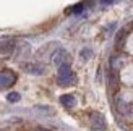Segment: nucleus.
<instances>
[{
  "instance_id": "obj_4",
  "label": "nucleus",
  "mask_w": 133,
  "mask_h": 131,
  "mask_svg": "<svg viewBox=\"0 0 133 131\" xmlns=\"http://www.w3.org/2000/svg\"><path fill=\"white\" fill-rule=\"evenodd\" d=\"M89 123H91V128L92 129H105V118L102 113L99 112H92L89 115Z\"/></svg>"
},
{
  "instance_id": "obj_7",
  "label": "nucleus",
  "mask_w": 133,
  "mask_h": 131,
  "mask_svg": "<svg viewBox=\"0 0 133 131\" xmlns=\"http://www.w3.org/2000/svg\"><path fill=\"white\" fill-rule=\"evenodd\" d=\"M13 49H15V45H13L11 41H3V42H0V55H3V57H8Z\"/></svg>"
},
{
  "instance_id": "obj_13",
  "label": "nucleus",
  "mask_w": 133,
  "mask_h": 131,
  "mask_svg": "<svg viewBox=\"0 0 133 131\" xmlns=\"http://www.w3.org/2000/svg\"><path fill=\"white\" fill-rule=\"evenodd\" d=\"M36 131H47V129H42V128H39V129H36Z\"/></svg>"
},
{
  "instance_id": "obj_9",
  "label": "nucleus",
  "mask_w": 133,
  "mask_h": 131,
  "mask_svg": "<svg viewBox=\"0 0 133 131\" xmlns=\"http://www.w3.org/2000/svg\"><path fill=\"white\" fill-rule=\"evenodd\" d=\"M79 57H81V60H89V58L92 57L91 49H83L81 52H79Z\"/></svg>"
},
{
  "instance_id": "obj_1",
  "label": "nucleus",
  "mask_w": 133,
  "mask_h": 131,
  "mask_svg": "<svg viewBox=\"0 0 133 131\" xmlns=\"http://www.w3.org/2000/svg\"><path fill=\"white\" fill-rule=\"evenodd\" d=\"M58 83L62 86H71L75 83V75H73L70 65H63L58 68Z\"/></svg>"
},
{
  "instance_id": "obj_5",
  "label": "nucleus",
  "mask_w": 133,
  "mask_h": 131,
  "mask_svg": "<svg viewBox=\"0 0 133 131\" xmlns=\"http://www.w3.org/2000/svg\"><path fill=\"white\" fill-rule=\"evenodd\" d=\"M23 68L28 71L29 75H42L45 68L42 67V65H37V63H28V65H23Z\"/></svg>"
},
{
  "instance_id": "obj_2",
  "label": "nucleus",
  "mask_w": 133,
  "mask_h": 131,
  "mask_svg": "<svg viewBox=\"0 0 133 131\" xmlns=\"http://www.w3.org/2000/svg\"><path fill=\"white\" fill-rule=\"evenodd\" d=\"M16 81V75L13 73L11 70H3L0 71V89H5V88H10L13 86Z\"/></svg>"
},
{
  "instance_id": "obj_3",
  "label": "nucleus",
  "mask_w": 133,
  "mask_h": 131,
  "mask_svg": "<svg viewBox=\"0 0 133 131\" xmlns=\"http://www.w3.org/2000/svg\"><path fill=\"white\" fill-rule=\"evenodd\" d=\"M70 60H71L70 54L66 50H63V49H58L55 54L52 55V62H54L58 68L63 67V65H70Z\"/></svg>"
},
{
  "instance_id": "obj_10",
  "label": "nucleus",
  "mask_w": 133,
  "mask_h": 131,
  "mask_svg": "<svg viewBox=\"0 0 133 131\" xmlns=\"http://www.w3.org/2000/svg\"><path fill=\"white\" fill-rule=\"evenodd\" d=\"M6 99H8V102L15 104V102H18L19 99H21V96H19L18 92H10V94H8V97H6Z\"/></svg>"
},
{
  "instance_id": "obj_12",
  "label": "nucleus",
  "mask_w": 133,
  "mask_h": 131,
  "mask_svg": "<svg viewBox=\"0 0 133 131\" xmlns=\"http://www.w3.org/2000/svg\"><path fill=\"white\" fill-rule=\"evenodd\" d=\"M99 2H101V3H105V5H107V3H114L115 0H99Z\"/></svg>"
},
{
  "instance_id": "obj_8",
  "label": "nucleus",
  "mask_w": 133,
  "mask_h": 131,
  "mask_svg": "<svg viewBox=\"0 0 133 131\" xmlns=\"http://www.w3.org/2000/svg\"><path fill=\"white\" fill-rule=\"evenodd\" d=\"M117 107H118V110H120V113H123V115H130V113H131V105H128V104H123L122 100L117 102Z\"/></svg>"
},
{
  "instance_id": "obj_11",
  "label": "nucleus",
  "mask_w": 133,
  "mask_h": 131,
  "mask_svg": "<svg viewBox=\"0 0 133 131\" xmlns=\"http://www.w3.org/2000/svg\"><path fill=\"white\" fill-rule=\"evenodd\" d=\"M81 10H83V5H75V8L68 10V13H79Z\"/></svg>"
},
{
  "instance_id": "obj_6",
  "label": "nucleus",
  "mask_w": 133,
  "mask_h": 131,
  "mask_svg": "<svg viewBox=\"0 0 133 131\" xmlns=\"http://www.w3.org/2000/svg\"><path fill=\"white\" fill-rule=\"evenodd\" d=\"M60 104L63 107H66V108H73L76 105V97L73 94H65V96L60 97Z\"/></svg>"
}]
</instances>
